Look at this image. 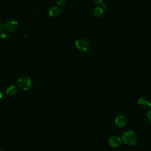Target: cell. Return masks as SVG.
I'll return each mask as SVG.
<instances>
[{"instance_id":"3","label":"cell","mask_w":151,"mask_h":151,"mask_svg":"<svg viewBox=\"0 0 151 151\" xmlns=\"http://www.w3.org/2000/svg\"><path fill=\"white\" fill-rule=\"evenodd\" d=\"M4 27L6 32L12 33L17 29L18 27V22L15 19H10L5 24Z\"/></svg>"},{"instance_id":"8","label":"cell","mask_w":151,"mask_h":151,"mask_svg":"<svg viewBox=\"0 0 151 151\" xmlns=\"http://www.w3.org/2000/svg\"><path fill=\"white\" fill-rule=\"evenodd\" d=\"M61 13V9L58 6H53L49 11V14L52 17H57Z\"/></svg>"},{"instance_id":"9","label":"cell","mask_w":151,"mask_h":151,"mask_svg":"<svg viewBox=\"0 0 151 151\" xmlns=\"http://www.w3.org/2000/svg\"><path fill=\"white\" fill-rule=\"evenodd\" d=\"M17 88L16 86H10L9 87H8L7 88H6V94L8 95V96H14L17 94Z\"/></svg>"},{"instance_id":"7","label":"cell","mask_w":151,"mask_h":151,"mask_svg":"<svg viewBox=\"0 0 151 151\" xmlns=\"http://www.w3.org/2000/svg\"><path fill=\"white\" fill-rule=\"evenodd\" d=\"M139 106L143 109H148L151 107V103L146 98L141 97L138 100Z\"/></svg>"},{"instance_id":"13","label":"cell","mask_w":151,"mask_h":151,"mask_svg":"<svg viewBox=\"0 0 151 151\" xmlns=\"http://www.w3.org/2000/svg\"><path fill=\"white\" fill-rule=\"evenodd\" d=\"M147 119L148 122L151 123V110H149L147 114Z\"/></svg>"},{"instance_id":"6","label":"cell","mask_w":151,"mask_h":151,"mask_svg":"<svg viewBox=\"0 0 151 151\" xmlns=\"http://www.w3.org/2000/svg\"><path fill=\"white\" fill-rule=\"evenodd\" d=\"M122 143V139L116 136H113L111 137L109 140V144L110 146L113 147H117Z\"/></svg>"},{"instance_id":"16","label":"cell","mask_w":151,"mask_h":151,"mask_svg":"<svg viewBox=\"0 0 151 151\" xmlns=\"http://www.w3.org/2000/svg\"><path fill=\"white\" fill-rule=\"evenodd\" d=\"M2 96V93H1V91H0V99H1Z\"/></svg>"},{"instance_id":"10","label":"cell","mask_w":151,"mask_h":151,"mask_svg":"<svg viewBox=\"0 0 151 151\" xmlns=\"http://www.w3.org/2000/svg\"><path fill=\"white\" fill-rule=\"evenodd\" d=\"M104 12L101 7H96L94 9V15L97 18H101L103 15Z\"/></svg>"},{"instance_id":"15","label":"cell","mask_w":151,"mask_h":151,"mask_svg":"<svg viewBox=\"0 0 151 151\" xmlns=\"http://www.w3.org/2000/svg\"><path fill=\"white\" fill-rule=\"evenodd\" d=\"M4 28V25L2 24V22H0V32H1Z\"/></svg>"},{"instance_id":"11","label":"cell","mask_w":151,"mask_h":151,"mask_svg":"<svg viewBox=\"0 0 151 151\" xmlns=\"http://www.w3.org/2000/svg\"><path fill=\"white\" fill-rule=\"evenodd\" d=\"M66 2V0H57V4L59 6H63L64 5Z\"/></svg>"},{"instance_id":"5","label":"cell","mask_w":151,"mask_h":151,"mask_svg":"<svg viewBox=\"0 0 151 151\" xmlns=\"http://www.w3.org/2000/svg\"><path fill=\"white\" fill-rule=\"evenodd\" d=\"M114 124L119 128L126 126L127 124V119L125 116L120 115L117 116L114 120Z\"/></svg>"},{"instance_id":"4","label":"cell","mask_w":151,"mask_h":151,"mask_svg":"<svg viewBox=\"0 0 151 151\" xmlns=\"http://www.w3.org/2000/svg\"><path fill=\"white\" fill-rule=\"evenodd\" d=\"M75 44L76 47L78 49L84 51H88L90 47V44H89V42L87 41V40L82 38H78L76 41Z\"/></svg>"},{"instance_id":"1","label":"cell","mask_w":151,"mask_h":151,"mask_svg":"<svg viewBox=\"0 0 151 151\" xmlns=\"http://www.w3.org/2000/svg\"><path fill=\"white\" fill-rule=\"evenodd\" d=\"M122 140L124 143L128 145L134 146L137 142V137L132 130L124 132L122 134Z\"/></svg>"},{"instance_id":"2","label":"cell","mask_w":151,"mask_h":151,"mask_svg":"<svg viewBox=\"0 0 151 151\" xmlns=\"http://www.w3.org/2000/svg\"><path fill=\"white\" fill-rule=\"evenodd\" d=\"M18 85L22 90H28L32 86V83L29 77L23 76L18 79Z\"/></svg>"},{"instance_id":"14","label":"cell","mask_w":151,"mask_h":151,"mask_svg":"<svg viewBox=\"0 0 151 151\" xmlns=\"http://www.w3.org/2000/svg\"><path fill=\"white\" fill-rule=\"evenodd\" d=\"M93 2H94V4H95L96 5H100L103 3V0H92Z\"/></svg>"},{"instance_id":"12","label":"cell","mask_w":151,"mask_h":151,"mask_svg":"<svg viewBox=\"0 0 151 151\" xmlns=\"http://www.w3.org/2000/svg\"><path fill=\"white\" fill-rule=\"evenodd\" d=\"M7 34L6 32H4V31H1L0 32V37L1 38H6L7 37Z\"/></svg>"},{"instance_id":"17","label":"cell","mask_w":151,"mask_h":151,"mask_svg":"<svg viewBox=\"0 0 151 151\" xmlns=\"http://www.w3.org/2000/svg\"><path fill=\"white\" fill-rule=\"evenodd\" d=\"M0 151H4V150H3L2 149H1V148H0Z\"/></svg>"}]
</instances>
